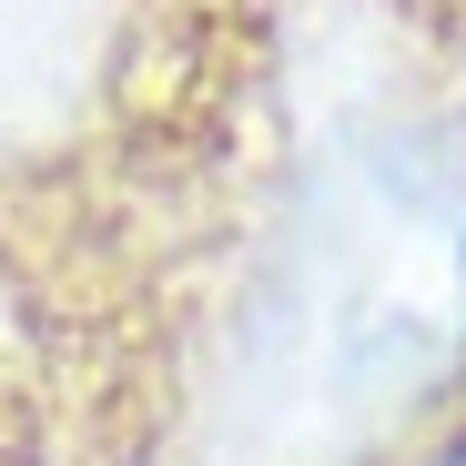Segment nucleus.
<instances>
[{"label": "nucleus", "mask_w": 466, "mask_h": 466, "mask_svg": "<svg viewBox=\"0 0 466 466\" xmlns=\"http://www.w3.org/2000/svg\"><path fill=\"white\" fill-rule=\"evenodd\" d=\"M456 274H466V254H456Z\"/></svg>", "instance_id": "2"}, {"label": "nucleus", "mask_w": 466, "mask_h": 466, "mask_svg": "<svg viewBox=\"0 0 466 466\" xmlns=\"http://www.w3.org/2000/svg\"><path fill=\"white\" fill-rule=\"evenodd\" d=\"M406 466H466V416H456V426H446V436H426V446H416V456H406Z\"/></svg>", "instance_id": "1"}]
</instances>
